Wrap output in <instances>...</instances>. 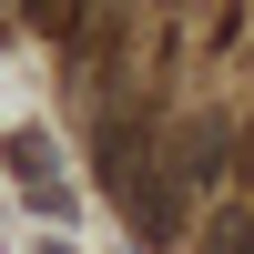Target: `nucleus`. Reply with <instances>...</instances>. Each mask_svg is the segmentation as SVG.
<instances>
[{
	"label": "nucleus",
	"instance_id": "obj_1",
	"mask_svg": "<svg viewBox=\"0 0 254 254\" xmlns=\"http://www.w3.org/2000/svg\"><path fill=\"white\" fill-rule=\"evenodd\" d=\"M10 173L31 183V203H41V214H71V193H61V163L41 153V132H10Z\"/></svg>",
	"mask_w": 254,
	"mask_h": 254
}]
</instances>
